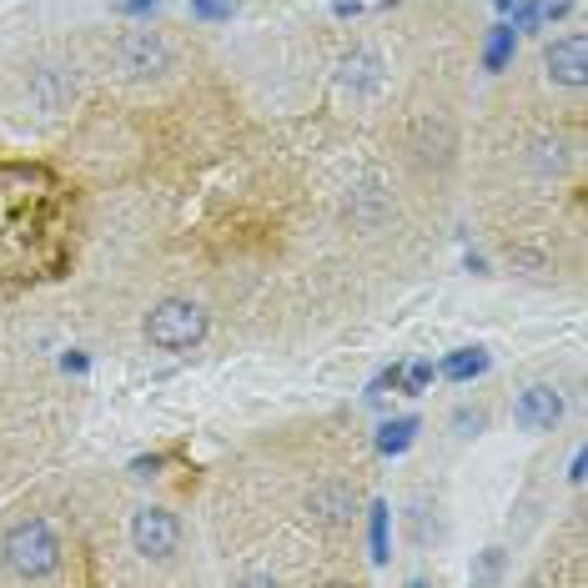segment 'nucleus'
<instances>
[{
    "label": "nucleus",
    "mask_w": 588,
    "mask_h": 588,
    "mask_svg": "<svg viewBox=\"0 0 588 588\" xmlns=\"http://www.w3.org/2000/svg\"><path fill=\"white\" fill-rule=\"evenodd\" d=\"M0 558L16 578H45L61 564V538L45 518H16L0 538Z\"/></svg>",
    "instance_id": "1"
},
{
    "label": "nucleus",
    "mask_w": 588,
    "mask_h": 588,
    "mask_svg": "<svg viewBox=\"0 0 588 588\" xmlns=\"http://www.w3.org/2000/svg\"><path fill=\"white\" fill-rule=\"evenodd\" d=\"M202 338H207V312L196 302H186V297H166V302H156L152 312H146V342H152V348L186 352Z\"/></svg>",
    "instance_id": "2"
},
{
    "label": "nucleus",
    "mask_w": 588,
    "mask_h": 588,
    "mask_svg": "<svg viewBox=\"0 0 588 588\" xmlns=\"http://www.w3.org/2000/svg\"><path fill=\"white\" fill-rule=\"evenodd\" d=\"M111 55H116V71L126 81H152L162 71H172V45L156 31H126Z\"/></svg>",
    "instance_id": "3"
},
{
    "label": "nucleus",
    "mask_w": 588,
    "mask_h": 588,
    "mask_svg": "<svg viewBox=\"0 0 588 588\" xmlns=\"http://www.w3.org/2000/svg\"><path fill=\"white\" fill-rule=\"evenodd\" d=\"M131 544L142 558H172L182 548V523L172 508H136L131 518Z\"/></svg>",
    "instance_id": "4"
},
{
    "label": "nucleus",
    "mask_w": 588,
    "mask_h": 588,
    "mask_svg": "<svg viewBox=\"0 0 588 588\" xmlns=\"http://www.w3.org/2000/svg\"><path fill=\"white\" fill-rule=\"evenodd\" d=\"M564 417V392L548 388V382H534V388L518 392V403H513V423L523 433H548V427Z\"/></svg>",
    "instance_id": "5"
},
{
    "label": "nucleus",
    "mask_w": 588,
    "mask_h": 588,
    "mask_svg": "<svg viewBox=\"0 0 588 588\" xmlns=\"http://www.w3.org/2000/svg\"><path fill=\"white\" fill-rule=\"evenodd\" d=\"M307 518H312L317 528H348V523L358 518V493L338 478L317 483V488L307 493Z\"/></svg>",
    "instance_id": "6"
},
{
    "label": "nucleus",
    "mask_w": 588,
    "mask_h": 588,
    "mask_svg": "<svg viewBox=\"0 0 588 588\" xmlns=\"http://www.w3.org/2000/svg\"><path fill=\"white\" fill-rule=\"evenodd\" d=\"M544 71L558 81V86L584 91V81H588V41H584V31H574V35H564V41L548 45Z\"/></svg>",
    "instance_id": "7"
},
{
    "label": "nucleus",
    "mask_w": 588,
    "mask_h": 588,
    "mask_svg": "<svg viewBox=\"0 0 588 588\" xmlns=\"http://www.w3.org/2000/svg\"><path fill=\"white\" fill-rule=\"evenodd\" d=\"M488 368H493L488 348H457V352H447V358L437 362V378H447V382H473V378H483Z\"/></svg>",
    "instance_id": "8"
},
{
    "label": "nucleus",
    "mask_w": 588,
    "mask_h": 588,
    "mask_svg": "<svg viewBox=\"0 0 588 588\" xmlns=\"http://www.w3.org/2000/svg\"><path fill=\"white\" fill-rule=\"evenodd\" d=\"M417 417H392V423H382L378 427V453H388V457H398V453H408L413 447V437H417Z\"/></svg>",
    "instance_id": "9"
},
{
    "label": "nucleus",
    "mask_w": 588,
    "mask_h": 588,
    "mask_svg": "<svg viewBox=\"0 0 588 588\" xmlns=\"http://www.w3.org/2000/svg\"><path fill=\"white\" fill-rule=\"evenodd\" d=\"M513 51H518V31H513L508 21L493 25V31H488V45H483V65H488V71H503V65L513 61Z\"/></svg>",
    "instance_id": "10"
},
{
    "label": "nucleus",
    "mask_w": 588,
    "mask_h": 588,
    "mask_svg": "<svg viewBox=\"0 0 588 588\" xmlns=\"http://www.w3.org/2000/svg\"><path fill=\"white\" fill-rule=\"evenodd\" d=\"M342 71H348V76H342V81H348V86H378V71H382V61H378V55H372V51H358V55H348V65H342Z\"/></svg>",
    "instance_id": "11"
},
{
    "label": "nucleus",
    "mask_w": 588,
    "mask_h": 588,
    "mask_svg": "<svg viewBox=\"0 0 588 588\" xmlns=\"http://www.w3.org/2000/svg\"><path fill=\"white\" fill-rule=\"evenodd\" d=\"M368 538H372V564H388V503L368 508Z\"/></svg>",
    "instance_id": "12"
},
{
    "label": "nucleus",
    "mask_w": 588,
    "mask_h": 588,
    "mask_svg": "<svg viewBox=\"0 0 588 588\" xmlns=\"http://www.w3.org/2000/svg\"><path fill=\"white\" fill-rule=\"evenodd\" d=\"M508 11H513V31H538V21H544V0H513V6H508Z\"/></svg>",
    "instance_id": "13"
},
{
    "label": "nucleus",
    "mask_w": 588,
    "mask_h": 588,
    "mask_svg": "<svg viewBox=\"0 0 588 588\" xmlns=\"http://www.w3.org/2000/svg\"><path fill=\"white\" fill-rule=\"evenodd\" d=\"M186 6H192V16L196 21H231V16H237V0H186Z\"/></svg>",
    "instance_id": "14"
},
{
    "label": "nucleus",
    "mask_w": 588,
    "mask_h": 588,
    "mask_svg": "<svg viewBox=\"0 0 588 588\" xmlns=\"http://www.w3.org/2000/svg\"><path fill=\"white\" fill-rule=\"evenodd\" d=\"M433 378H437V362H413V368H403V392H408V398H417Z\"/></svg>",
    "instance_id": "15"
},
{
    "label": "nucleus",
    "mask_w": 588,
    "mask_h": 588,
    "mask_svg": "<svg viewBox=\"0 0 588 588\" xmlns=\"http://www.w3.org/2000/svg\"><path fill=\"white\" fill-rule=\"evenodd\" d=\"M483 423H488V413H483V408H457V413H453V427H457L463 437L483 433Z\"/></svg>",
    "instance_id": "16"
},
{
    "label": "nucleus",
    "mask_w": 588,
    "mask_h": 588,
    "mask_svg": "<svg viewBox=\"0 0 588 588\" xmlns=\"http://www.w3.org/2000/svg\"><path fill=\"white\" fill-rule=\"evenodd\" d=\"M388 388H403V368H382L378 378L368 382V398H382Z\"/></svg>",
    "instance_id": "17"
},
{
    "label": "nucleus",
    "mask_w": 588,
    "mask_h": 588,
    "mask_svg": "<svg viewBox=\"0 0 588 588\" xmlns=\"http://www.w3.org/2000/svg\"><path fill=\"white\" fill-rule=\"evenodd\" d=\"M116 6H121V16H152L162 0H116Z\"/></svg>",
    "instance_id": "18"
},
{
    "label": "nucleus",
    "mask_w": 588,
    "mask_h": 588,
    "mask_svg": "<svg viewBox=\"0 0 588 588\" xmlns=\"http://www.w3.org/2000/svg\"><path fill=\"white\" fill-rule=\"evenodd\" d=\"M162 463H166L162 453H152V457H136V463H131V473H142V478H152V473L162 468Z\"/></svg>",
    "instance_id": "19"
},
{
    "label": "nucleus",
    "mask_w": 588,
    "mask_h": 588,
    "mask_svg": "<svg viewBox=\"0 0 588 588\" xmlns=\"http://www.w3.org/2000/svg\"><path fill=\"white\" fill-rule=\"evenodd\" d=\"M332 11H338L342 21H348V16H362V6H358V0H338V6H332Z\"/></svg>",
    "instance_id": "20"
},
{
    "label": "nucleus",
    "mask_w": 588,
    "mask_h": 588,
    "mask_svg": "<svg viewBox=\"0 0 588 588\" xmlns=\"http://www.w3.org/2000/svg\"><path fill=\"white\" fill-rule=\"evenodd\" d=\"M584 463H588V457L574 453V468H568V478H574V483H584Z\"/></svg>",
    "instance_id": "21"
},
{
    "label": "nucleus",
    "mask_w": 588,
    "mask_h": 588,
    "mask_svg": "<svg viewBox=\"0 0 588 588\" xmlns=\"http://www.w3.org/2000/svg\"><path fill=\"white\" fill-rule=\"evenodd\" d=\"M493 6H498V11H508V6H513V0H493Z\"/></svg>",
    "instance_id": "22"
}]
</instances>
